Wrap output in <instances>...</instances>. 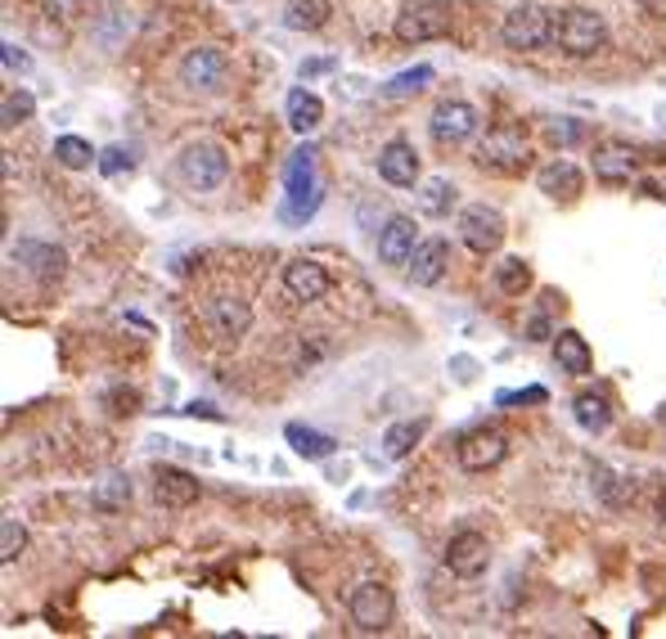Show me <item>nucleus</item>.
Listing matches in <instances>:
<instances>
[{
	"instance_id": "obj_31",
	"label": "nucleus",
	"mask_w": 666,
	"mask_h": 639,
	"mask_svg": "<svg viewBox=\"0 0 666 639\" xmlns=\"http://www.w3.org/2000/svg\"><path fill=\"white\" fill-rule=\"evenodd\" d=\"M496 289L509 293V297L527 293V289H531V266H527L523 257H504V261L496 266Z\"/></svg>"
},
{
	"instance_id": "obj_14",
	"label": "nucleus",
	"mask_w": 666,
	"mask_h": 639,
	"mask_svg": "<svg viewBox=\"0 0 666 639\" xmlns=\"http://www.w3.org/2000/svg\"><path fill=\"white\" fill-rule=\"evenodd\" d=\"M460 469H469V473H487V469H496L504 455H509V437L504 433H496V429H477V433H469V437H460Z\"/></svg>"
},
{
	"instance_id": "obj_30",
	"label": "nucleus",
	"mask_w": 666,
	"mask_h": 639,
	"mask_svg": "<svg viewBox=\"0 0 666 639\" xmlns=\"http://www.w3.org/2000/svg\"><path fill=\"white\" fill-rule=\"evenodd\" d=\"M54 158L64 163L68 171H81V167H90V163H100V154L90 149V140H81V136H59L54 140Z\"/></svg>"
},
{
	"instance_id": "obj_21",
	"label": "nucleus",
	"mask_w": 666,
	"mask_h": 639,
	"mask_svg": "<svg viewBox=\"0 0 666 639\" xmlns=\"http://www.w3.org/2000/svg\"><path fill=\"white\" fill-rule=\"evenodd\" d=\"M536 186H540V194H550V199H577L581 186H586V176H581V167H572L567 158H554V163H545L536 171Z\"/></svg>"
},
{
	"instance_id": "obj_17",
	"label": "nucleus",
	"mask_w": 666,
	"mask_h": 639,
	"mask_svg": "<svg viewBox=\"0 0 666 639\" xmlns=\"http://www.w3.org/2000/svg\"><path fill=\"white\" fill-rule=\"evenodd\" d=\"M284 289H289V297H297V302H320L333 284H329V270H324L316 257H293V261L284 266Z\"/></svg>"
},
{
	"instance_id": "obj_44",
	"label": "nucleus",
	"mask_w": 666,
	"mask_h": 639,
	"mask_svg": "<svg viewBox=\"0 0 666 639\" xmlns=\"http://www.w3.org/2000/svg\"><path fill=\"white\" fill-rule=\"evenodd\" d=\"M234 5H239V0H234Z\"/></svg>"
},
{
	"instance_id": "obj_40",
	"label": "nucleus",
	"mask_w": 666,
	"mask_h": 639,
	"mask_svg": "<svg viewBox=\"0 0 666 639\" xmlns=\"http://www.w3.org/2000/svg\"><path fill=\"white\" fill-rule=\"evenodd\" d=\"M333 68H338V59H307V64H302V81L324 77V73H333Z\"/></svg>"
},
{
	"instance_id": "obj_26",
	"label": "nucleus",
	"mask_w": 666,
	"mask_h": 639,
	"mask_svg": "<svg viewBox=\"0 0 666 639\" xmlns=\"http://www.w3.org/2000/svg\"><path fill=\"white\" fill-rule=\"evenodd\" d=\"M324 23H329V0H284L289 33H320Z\"/></svg>"
},
{
	"instance_id": "obj_18",
	"label": "nucleus",
	"mask_w": 666,
	"mask_h": 639,
	"mask_svg": "<svg viewBox=\"0 0 666 639\" xmlns=\"http://www.w3.org/2000/svg\"><path fill=\"white\" fill-rule=\"evenodd\" d=\"M446 266H450V243L446 239H419V248H414L406 270H410V280L419 289H433V284H441Z\"/></svg>"
},
{
	"instance_id": "obj_12",
	"label": "nucleus",
	"mask_w": 666,
	"mask_h": 639,
	"mask_svg": "<svg viewBox=\"0 0 666 639\" xmlns=\"http://www.w3.org/2000/svg\"><path fill=\"white\" fill-rule=\"evenodd\" d=\"M207 329H212V338H221V343H239L244 333L253 329V307L244 297H212L207 302V311H203Z\"/></svg>"
},
{
	"instance_id": "obj_9",
	"label": "nucleus",
	"mask_w": 666,
	"mask_h": 639,
	"mask_svg": "<svg viewBox=\"0 0 666 639\" xmlns=\"http://www.w3.org/2000/svg\"><path fill=\"white\" fill-rule=\"evenodd\" d=\"M428 131L437 144H464L482 131V113L469 100H441L428 117Z\"/></svg>"
},
{
	"instance_id": "obj_39",
	"label": "nucleus",
	"mask_w": 666,
	"mask_h": 639,
	"mask_svg": "<svg viewBox=\"0 0 666 639\" xmlns=\"http://www.w3.org/2000/svg\"><path fill=\"white\" fill-rule=\"evenodd\" d=\"M527 338H531V343H545V338L554 343V329H550V320H545L540 311H536V316L527 320Z\"/></svg>"
},
{
	"instance_id": "obj_10",
	"label": "nucleus",
	"mask_w": 666,
	"mask_h": 639,
	"mask_svg": "<svg viewBox=\"0 0 666 639\" xmlns=\"http://www.w3.org/2000/svg\"><path fill=\"white\" fill-rule=\"evenodd\" d=\"M441 559H446L450 572L460 576V582H477V576L491 567V545H487V536H482V532H456Z\"/></svg>"
},
{
	"instance_id": "obj_23",
	"label": "nucleus",
	"mask_w": 666,
	"mask_h": 639,
	"mask_svg": "<svg viewBox=\"0 0 666 639\" xmlns=\"http://www.w3.org/2000/svg\"><path fill=\"white\" fill-rule=\"evenodd\" d=\"M284 113H289V127L297 131V136H311L320 122H324V104H320V95H311L307 86H297V90H289V100H284Z\"/></svg>"
},
{
	"instance_id": "obj_27",
	"label": "nucleus",
	"mask_w": 666,
	"mask_h": 639,
	"mask_svg": "<svg viewBox=\"0 0 666 639\" xmlns=\"http://www.w3.org/2000/svg\"><path fill=\"white\" fill-rule=\"evenodd\" d=\"M423 429H428L423 419H401V423H392V429L383 433V455H387V460H406V455L419 446Z\"/></svg>"
},
{
	"instance_id": "obj_42",
	"label": "nucleus",
	"mask_w": 666,
	"mask_h": 639,
	"mask_svg": "<svg viewBox=\"0 0 666 639\" xmlns=\"http://www.w3.org/2000/svg\"><path fill=\"white\" fill-rule=\"evenodd\" d=\"M640 10H644L649 18H666V0H640Z\"/></svg>"
},
{
	"instance_id": "obj_28",
	"label": "nucleus",
	"mask_w": 666,
	"mask_h": 639,
	"mask_svg": "<svg viewBox=\"0 0 666 639\" xmlns=\"http://www.w3.org/2000/svg\"><path fill=\"white\" fill-rule=\"evenodd\" d=\"M419 207L428 212V217H450V207H456V186H450L446 176L423 180V190H419Z\"/></svg>"
},
{
	"instance_id": "obj_8",
	"label": "nucleus",
	"mask_w": 666,
	"mask_h": 639,
	"mask_svg": "<svg viewBox=\"0 0 666 639\" xmlns=\"http://www.w3.org/2000/svg\"><path fill=\"white\" fill-rule=\"evenodd\" d=\"M392 590L383 582H366V586H356L351 599H347V613H351V626L360 635H383L392 626Z\"/></svg>"
},
{
	"instance_id": "obj_19",
	"label": "nucleus",
	"mask_w": 666,
	"mask_h": 639,
	"mask_svg": "<svg viewBox=\"0 0 666 639\" xmlns=\"http://www.w3.org/2000/svg\"><path fill=\"white\" fill-rule=\"evenodd\" d=\"M154 491H158V504L163 509H190L194 500H198V477L194 473H185V469H158V477H154Z\"/></svg>"
},
{
	"instance_id": "obj_16",
	"label": "nucleus",
	"mask_w": 666,
	"mask_h": 639,
	"mask_svg": "<svg viewBox=\"0 0 666 639\" xmlns=\"http://www.w3.org/2000/svg\"><path fill=\"white\" fill-rule=\"evenodd\" d=\"M379 176L387 180V186H397V190H410L414 180H419V154H414V144L410 140H387L379 149Z\"/></svg>"
},
{
	"instance_id": "obj_33",
	"label": "nucleus",
	"mask_w": 666,
	"mask_h": 639,
	"mask_svg": "<svg viewBox=\"0 0 666 639\" xmlns=\"http://www.w3.org/2000/svg\"><path fill=\"white\" fill-rule=\"evenodd\" d=\"M127 500H131V477H123V473H113V477H104L95 486V504L100 509H123Z\"/></svg>"
},
{
	"instance_id": "obj_2",
	"label": "nucleus",
	"mask_w": 666,
	"mask_h": 639,
	"mask_svg": "<svg viewBox=\"0 0 666 639\" xmlns=\"http://www.w3.org/2000/svg\"><path fill=\"white\" fill-rule=\"evenodd\" d=\"M284 207H280V217L284 221H307L316 217V207H320V186H316V149L311 144H297L293 149V158L284 167Z\"/></svg>"
},
{
	"instance_id": "obj_43",
	"label": "nucleus",
	"mask_w": 666,
	"mask_h": 639,
	"mask_svg": "<svg viewBox=\"0 0 666 639\" xmlns=\"http://www.w3.org/2000/svg\"><path fill=\"white\" fill-rule=\"evenodd\" d=\"M657 519L666 523V486H662V491H657Z\"/></svg>"
},
{
	"instance_id": "obj_36",
	"label": "nucleus",
	"mask_w": 666,
	"mask_h": 639,
	"mask_svg": "<svg viewBox=\"0 0 666 639\" xmlns=\"http://www.w3.org/2000/svg\"><path fill=\"white\" fill-rule=\"evenodd\" d=\"M550 140H554V144H577V140H581V122H572V117L554 122V127H550Z\"/></svg>"
},
{
	"instance_id": "obj_4",
	"label": "nucleus",
	"mask_w": 666,
	"mask_h": 639,
	"mask_svg": "<svg viewBox=\"0 0 666 639\" xmlns=\"http://www.w3.org/2000/svg\"><path fill=\"white\" fill-rule=\"evenodd\" d=\"M176 171H180V180H185L190 190L207 194V190H221V186H226L230 158H226V149H221V144L198 140V144H185V149H180Z\"/></svg>"
},
{
	"instance_id": "obj_13",
	"label": "nucleus",
	"mask_w": 666,
	"mask_h": 639,
	"mask_svg": "<svg viewBox=\"0 0 666 639\" xmlns=\"http://www.w3.org/2000/svg\"><path fill=\"white\" fill-rule=\"evenodd\" d=\"M635 176H640V154L630 144L622 140L594 144V180H603V186H630Z\"/></svg>"
},
{
	"instance_id": "obj_35",
	"label": "nucleus",
	"mask_w": 666,
	"mask_h": 639,
	"mask_svg": "<svg viewBox=\"0 0 666 639\" xmlns=\"http://www.w3.org/2000/svg\"><path fill=\"white\" fill-rule=\"evenodd\" d=\"M104 176H127L131 167H136V158H131V149H123V144H113V149H104L100 154V163H95Z\"/></svg>"
},
{
	"instance_id": "obj_11",
	"label": "nucleus",
	"mask_w": 666,
	"mask_h": 639,
	"mask_svg": "<svg viewBox=\"0 0 666 639\" xmlns=\"http://www.w3.org/2000/svg\"><path fill=\"white\" fill-rule=\"evenodd\" d=\"M230 77V59L217 46H194L185 59H180V81L190 90H221Z\"/></svg>"
},
{
	"instance_id": "obj_20",
	"label": "nucleus",
	"mask_w": 666,
	"mask_h": 639,
	"mask_svg": "<svg viewBox=\"0 0 666 639\" xmlns=\"http://www.w3.org/2000/svg\"><path fill=\"white\" fill-rule=\"evenodd\" d=\"M554 360H559V370L572 374V379H586V374L594 370L590 343L581 338L577 329H559V333H554Z\"/></svg>"
},
{
	"instance_id": "obj_38",
	"label": "nucleus",
	"mask_w": 666,
	"mask_h": 639,
	"mask_svg": "<svg viewBox=\"0 0 666 639\" xmlns=\"http://www.w3.org/2000/svg\"><path fill=\"white\" fill-rule=\"evenodd\" d=\"M0 50H5V54H0V59H5V68H18V73H27V68H33V59H27V54H23L14 41H5Z\"/></svg>"
},
{
	"instance_id": "obj_25",
	"label": "nucleus",
	"mask_w": 666,
	"mask_h": 639,
	"mask_svg": "<svg viewBox=\"0 0 666 639\" xmlns=\"http://www.w3.org/2000/svg\"><path fill=\"white\" fill-rule=\"evenodd\" d=\"M572 414H577V423L586 433H594V437L613 429V406H609L603 392H581V397L572 401Z\"/></svg>"
},
{
	"instance_id": "obj_24",
	"label": "nucleus",
	"mask_w": 666,
	"mask_h": 639,
	"mask_svg": "<svg viewBox=\"0 0 666 639\" xmlns=\"http://www.w3.org/2000/svg\"><path fill=\"white\" fill-rule=\"evenodd\" d=\"M284 437H289L293 455H302V460H329V455L338 450V437L316 433V429H307V423H289Z\"/></svg>"
},
{
	"instance_id": "obj_5",
	"label": "nucleus",
	"mask_w": 666,
	"mask_h": 639,
	"mask_svg": "<svg viewBox=\"0 0 666 639\" xmlns=\"http://www.w3.org/2000/svg\"><path fill=\"white\" fill-rule=\"evenodd\" d=\"M401 46H423V41H441L450 37V5L446 0H410V5L392 23Z\"/></svg>"
},
{
	"instance_id": "obj_32",
	"label": "nucleus",
	"mask_w": 666,
	"mask_h": 639,
	"mask_svg": "<svg viewBox=\"0 0 666 639\" xmlns=\"http://www.w3.org/2000/svg\"><path fill=\"white\" fill-rule=\"evenodd\" d=\"M33 113H37V100L27 95V90H10L5 104H0V122H5V131L23 127V122H33Z\"/></svg>"
},
{
	"instance_id": "obj_22",
	"label": "nucleus",
	"mask_w": 666,
	"mask_h": 639,
	"mask_svg": "<svg viewBox=\"0 0 666 639\" xmlns=\"http://www.w3.org/2000/svg\"><path fill=\"white\" fill-rule=\"evenodd\" d=\"M10 257H14L18 266L33 270L37 280H59V276H64V253L50 248V243H33V239H23Z\"/></svg>"
},
{
	"instance_id": "obj_6",
	"label": "nucleus",
	"mask_w": 666,
	"mask_h": 639,
	"mask_svg": "<svg viewBox=\"0 0 666 639\" xmlns=\"http://www.w3.org/2000/svg\"><path fill=\"white\" fill-rule=\"evenodd\" d=\"M500 37H504L509 50H523V54L545 50L554 41V14L540 10V5H513L500 23Z\"/></svg>"
},
{
	"instance_id": "obj_29",
	"label": "nucleus",
	"mask_w": 666,
	"mask_h": 639,
	"mask_svg": "<svg viewBox=\"0 0 666 639\" xmlns=\"http://www.w3.org/2000/svg\"><path fill=\"white\" fill-rule=\"evenodd\" d=\"M433 77H437V73H433L428 64H419V68H410V73H397L392 81H383L379 95H383V100H410V95H419V90L428 86Z\"/></svg>"
},
{
	"instance_id": "obj_37",
	"label": "nucleus",
	"mask_w": 666,
	"mask_h": 639,
	"mask_svg": "<svg viewBox=\"0 0 666 639\" xmlns=\"http://www.w3.org/2000/svg\"><path fill=\"white\" fill-rule=\"evenodd\" d=\"M500 406H523V401H545V387H527V392H500V397H496Z\"/></svg>"
},
{
	"instance_id": "obj_34",
	"label": "nucleus",
	"mask_w": 666,
	"mask_h": 639,
	"mask_svg": "<svg viewBox=\"0 0 666 639\" xmlns=\"http://www.w3.org/2000/svg\"><path fill=\"white\" fill-rule=\"evenodd\" d=\"M23 545H27V527L14 519V513H5V519H0V559L14 563L23 554Z\"/></svg>"
},
{
	"instance_id": "obj_7",
	"label": "nucleus",
	"mask_w": 666,
	"mask_h": 639,
	"mask_svg": "<svg viewBox=\"0 0 666 639\" xmlns=\"http://www.w3.org/2000/svg\"><path fill=\"white\" fill-rule=\"evenodd\" d=\"M504 217H500V207L491 203H469L460 212V239H464V248L477 253V257H491L500 253V243H504Z\"/></svg>"
},
{
	"instance_id": "obj_1",
	"label": "nucleus",
	"mask_w": 666,
	"mask_h": 639,
	"mask_svg": "<svg viewBox=\"0 0 666 639\" xmlns=\"http://www.w3.org/2000/svg\"><path fill=\"white\" fill-rule=\"evenodd\" d=\"M554 46L572 59H590L609 46V23H603L599 10H586V5L559 10L554 14Z\"/></svg>"
},
{
	"instance_id": "obj_41",
	"label": "nucleus",
	"mask_w": 666,
	"mask_h": 639,
	"mask_svg": "<svg viewBox=\"0 0 666 639\" xmlns=\"http://www.w3.org/2000/svg\"><path fill=\"white\" fill-rule=\"evenodd\" d=\"M185 414H194V419H217V423L226 419L217 406H207V401H190V406H185Z\"/></svg>"
},
{
	"instance_id": "obj_3",
	"label": "nucleus",
	"mask_w": 666,
	"mask_h": 639,
	"mask_svg": "<svg viewBox=\"0 0 666 639\" xmlns=\"http://www.w3.org/2000/svg\"><path fill=\"white\" fill-rule=\"evenodd\" d=\"M473 163L491 176H518V171L531 167V144L518 127H491L487 136H482Z\"/></svg>"
},
{
	"instance_id": "obj_15",
	"label": "nucleus",
	"mask_w": 666,
	"mask_h": 639,
	"mask_svg": "<svg viewBox=\"0 0 666 639\" xmlns=\"http://www.w3.org/2000/svg\"><path fill=\"white\" fill-rule=\"evenodd\" d=\"M414 248H419L414 217H387V226L379 230V261L383 266H410Z\"/></svg>"
}]
</instances>
